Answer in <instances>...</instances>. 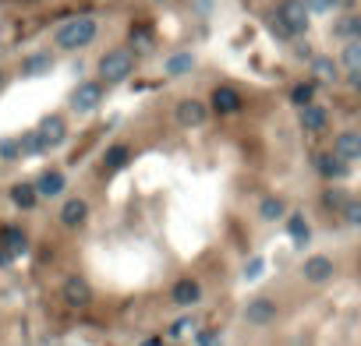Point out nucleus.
<instances>
[{
	"instance_id": "13",
	"label": "nucleus",
	"mask_w": 361,
	"mask_h": 346,
	"mask_svg": "<svg viewBox=\"0 0 361 346\" xmlns=\"http://www.w3.org/2000/svg\"><path fill=\"white\" fill-rule=\"evenodd\" d=\"M301 276H305L308 282H326L329 276H333V258H326V255H312L305 262V269H301Z\"/></svg>"
},
{
	"instance_id": "10",
	"label": "nucleus",
	"mask_w": 361,
	"mask_h": 346,
	"mask_svg": "<svg viewBox=\"0 0 361 346\" xmlns=\"http://www.w3.org/2000/svg\"><path fill=\"white\" fill-rule=\"evenodd\" d=\"M170 300H174L177 307H195V304L202 300V287H198L195 279H177L174 290H170Z\"/></svg>"
},
{
	"instance_id": "33",
	"label": "nucleus",
	"mask_w": 361,
	"mask_h": 346,
	"mask_svg": "<svg viewBox=\"0 0 361 346\" xmlns=\"http://www.w3.org/2000/svg\"><path fill=\"white\" fill-rule=\"evenodd\" d=\"M301 4H305L308 11H329V8H333V0H301Z\"/></svg>"
},
{
	"instance_id": "4",
	"label": "nucleus",
	"mask_w": 361,
	"mask_h": 346,
	"mask_svg": "<svg viewBox=\"0 0 361 346\" xmlns=\"http://www.w3.org/2000/svg\"><path fill=\"white\" fill-rule=\"evenodd\" d=\"M60 297H64L68 307H89L93 304V287H89L82 276H68L64 287H60Z\"/></svg>"
},
{
	"instance_id": "36",
	"label": "nucleus",
	"mask_w": 361,
	"mask_h": 346,
	"mask_svg": "<svg viewBox=\"0 0 361 346\" xmlns=\"http://www.w3.org/2000/svg\"><path fill=\"white\" fill-rule=\"evenodd\" d=\"M185 329H192V322H188V318H185V322H177V325H174L170 332H174V336H180V332H185Z\"/></svg>"
},
{
	"instance_id": "5",
	"label": "nucleus",
	"mask_w": 361,
	"mask_h": 346,
	"mask_svg": "<svg viewBox=\"0 0 361 346\" xmlns=\"http://www.w3.org/2000/svg\"><path fill=\"white\" fill-rule=\"evenodd\" d=\"M100 103H103V85H100V81H82V85L71 92V106H75L78 113H93Z\"/></svg>"
},
{
	"instance_id": "34",
	"label": "nucleus",
	"mask_w": 361,
	"mask_h": 346,
	"mask_svg": "<svg viewBox=\"0 0 361 346\" xmlns=\"http://www.w3.org/2000/svg\"><path fill=\"white\" fill-rule=\"evenodd\" d=\"M259 272H262V258H252L245 265V279H259Z\"/></svg>"
},
{
	"instance_id": "9",
	"label": "nucleus",
	"mask_w": 361,
	"mask_h": 346,
	"mask_svg": "<svg viewBox=\"0 0 361 346\" xmlns=\"http://www.w3.org/2000/svg\"><path fill=\"white\" fill-rule=\"evenodd\" d=\"M273 318H277V304L269 300V297L248 300V307H245V322H248V325H269Z\"/></svg>"
},
{
	"instance_id": "38",
	"label": "nucleus",
	"mask_w": 361,
	"mask_h": 346,
	"mask_svg": "<svg viewBox=\"0 0 361 346\" xmlns=\"http://www.w3.org/2000/svg\"><path fill=\"white\" fill-rule=\"evenodd\" d=\"M0 85H4V71H0Z\"/></svg>"
},
{
	"instance_id": "16",
	"label": "nucleus",
	"mask_w": 361,
	"mask_h": 346,
	"mask_svg": "<svg viewBox=\"0 0 361 346\" xmlns=\"http://www.w3.org/2000/svg\"><path fill=\"white\" fill-rule=\"evenodd\" d=\"M50 68H53V57H50V53H33V57L21 60V75H28V78L46 75Z\"/></svg>"
},
{
	"instance_id": "22",
	"label": "nucleus",
	"mask_w": 361,
	"mask_h": 346,
	"mask_svg": "<svg viewBox=\"0 0 361 346\" xmlns=\"http://www.w3.org/2000/svg\"><path fill=\"white\" fill-rule=\"evenodd\" d=\"M192 68H195V57H192V53H174V57L167 60V75H174V78L188 75Z\"/></svg>"
},
{
	"instance_id": "28",
	"label": "nucleus",
	"mask_w": 361,
	"mask_h": 346,
	"mask_svg": "<svg viewBox=\"0 0 361 346\" xmlns=\"http://www.w3.org/2000/svg\"><path fill=\"white\" fill-rule=\"evenodd\" d=\"M322 205H326V209H347V198H344L340 187H329V191L322 195Z\"/></svg>"
},
{
	"instance_id": "23",
	"label": "nucleus",
	"mask_w": 361,
	"mask_h": 346,
	"mask_svg": "<svg viewBox=\"0 0 361 346\" xmlns=\"http://www.w3.org/2000/svg\"><path fill=\"white\" fill-rule=\"evenodd\" d=\"M340 60H344V68H347V71H354V75L361 78V39L347 43V46H344V57H340Z\"/></svg>"
},
{
	"instance_id": "2",
	"label": "nucleus",
	"mask_w": 361,
	"mask_h": 346,
	"mask_svg": "<svg viewBox=\"0 0 361 346\" xmlns=\"http://www.w3.org/2000/svg\"><path fill=\"white\" fill-rule=\"evenodd\" d=\"M135 71V53L124 50V46H117V50H107L100 57V78L117 85V81H128V75Z\"/></svg>"
},
{
	"instance_id": "20",
	"label": "nucleus",
	"mask_w": 361,
	"mask_h": 346,
	"mask_svg": "<svg viewBox=\"0 0 361 346\" xmlns=\"http://www.w3.org/2000/svg\"><path fill=\"white\" fill-rule=\"evenodd\" d=\"M312 75H315L319 81H337L340 68H337L333 57H315V60H312Z\"/></svg>"
},
{
	"instance_id": "18",
	"label": "nucleus",
	"mask_w": 361,
	"mask_h": 346,
	"mask_svg": "<svg viewBox=\"0 0 361 346\" xmlns=\"http://www.w3.org/2000/svg\"><path fill=\"white\" fill-rule=\"evenodd\" d=\"M315 166H319V173H322V177H344V173H347V163H344V160H337L333 152L315 155Z\"/></svg>"
},
{
	"instance_id": "26",
	"label": "nucleus",
	"mask_w": 361,
	"mask_h": 346,
	"mask_svg": "<svg viewBox=\"0 0 361 346\" xmlns=\"http://www.w3.org/2000/svg\"><path fill=\"white\" fill-rule=\"evenodd\" d=\"M259 215L266 219V223H273V219H280V215H284V202H280V198H262Z\"/></svg>"
},
{
	"instance_id": "17",
	"label": "nucleus",
	"mask_w": 361,
	"mask_h": 346,
	"mask_svg": "<svg viewBox=\"0 0 361 346\" xmlns=\"http://www.w3.org/2000/svg\"><path fill=\"white\" fill-rule=\"evenodd\" d=\"M128 160H131V148H128V145H113V148H107L103 170H107V173H117V170L128 166Z\"/></svg>"
},
{
	"instance_id": "37",
	"label": "nucleus",
	"mask_w": 361,
	"mask_h": 346,
	"mask_svg": "<svg viewBox=\"0 0 361 346\" xmlns=\"http://www.w3.org/2000/svg\"><path fill=\"white\" fill-rule=\"evenodd\" d=\"M142 346H163V343H160V339H145Z\"/></svg>"
},
{
	"instance_id": "6",
	"label": "nucleus",
	"mask_w": 361,
	"mask_h": 346,
	"mask_svg": "<svg viewBox=\"0 0 361 346\" xmlns=\"http://www.w3.org/2000/svg\"><path fill=\"white\" fill-rule=\"evenodd\" d=\"M280 18L287 21V28L297 36V32H308V8L301 0H284L280 4Z\"/></svg>"
},
{
	"instance_id": "1",
	"label": "nucleus",
	"mask_w": 361,
	"mask_h": 346,
	"mask_svg": "<svg viewBox=\"0 0 361 346\" xmlns=\"http://www.w3.org/2000/svg\"><path fill=\"white\" fill-rule=\"evenodd\" d=\"M96 32H100V25H96V18H89V15H78V18H68L64 25L57 28V46L60 50H82V46H89L96 39Z\"/></svg>"
},
{
	"instance_id": "19",
	"label": "nucleus",
	"mask_w": 361,
	"mask_h": 346,
	"mask_svg": "<svg viewBox=\"0 0 361 346\" xmlns=\"http://www.w3.org/2000/svg\"><path fill=\"white\" fill-rule=\"evenodd\" d=\"M333 32H337L340 39H347V43L361 39V15H347V18H340V21L333 25Z\"/></svg>"
},
{
	"instance_id": "7",
	"label": "nucleus",
	"mask_w": 361,
	"mask_h": 346,
	"mask_svg": "<svg viewBox=\"0 0 361 346\" xmlns=\"http://www.w3.org/2000/svg\"><path fill=\"white\" fill-rule=\"evenodd\" d=\"M205 117H209V110L198 99H180L177 103V124H180V128H202Z\"/></svg>"
},
{
	"instance_id": "35",
	"label": "nucleus",
	"mask_w": 361,
	"mask_h": 346,
	"mask_svg": "<svg viewBox=\"0 0 361 346\" xmlns=\"http://www.w3.org/2000/svg\"><path fill=\"white\" fill-rule=\"evenodd\" d=\"M198 346H220V336L216 332H202L198 336Z\"/></svg>"
},
{
	"instance_id": "30",
	"label": "nucleus",
	"mask_w": 361,
	"mask_h": 346,
	"mask_svg": "<svg viewBox=\"0 0 361 346\" xmlns=\"http://www.w3.org/2000/svg\"><path fill=\"white\" fill-rule=\"evenodd\" d=\"M344 215H347V223H351V227H361V202H347Z\"/></svg>"
},
{
	"instance_id": "31",
	"label": "nucleus",
	"mask_w": 361,
	"mask_h": 346,
	"mask_svg": "<svg viewBox=\"0 0 361 346\" xmlns=\"http://www.w3.org/2000/svg\"><path fill=\"white\" fill-rule=\"evenodd\" d=\"M18 145H21L25 152H43V145H39V135H36V131H28V135H25Z\"/></svg>"
},
{
	"instance_id": "12",
	"label": "nucleus",
	"mask_w": 361,
	"mask_h": 346,
	"mask_svg": "<svg viewBox=\"0 0 361 346\" xmlns=\"http://www.w3.org/2000/svg\"><path fill=\"white\" fill-rule=\"evenodd\" d=\"M89 219V205L82 202V198H68L64 205H60V223H64L68 230H75V227H82Z\"/></svg>"
},
{
	"instance_id": "25",
	"label": "nucleus",
	"mask_w": 361,
	"mask_h": 346,
	"mask_svg": "<svg viewBox=\"0 0 361 346\" xmlns=\"http://www.w3.org/2000/svg\"><path fill=\"white\" fill-rule=\"evenodd\" d=\"M287 233H290L297 244H308V237H312L308 223H305V219H301V215H290V219H287Z\"/></svg>"
},
{
	"instance_id": "15",
	"label": "nucleus",
	"mask_w": 361,
	"mask_h": 346,
	"mask_svg": "<svg viewBox=\"0 0 361 346\" xmlns=\"http://www.w3.org/2000/svg\"><path fill=\"white\" fill-rule=\"evenodd\" d=\"M297 120H301V128H305L308 135H322V131H326V110H322V106H315V103L301 110V113H297Z\"/></svg>"
},
{
	"instance_id": "11",
	"label": "nucleus",
	"mask_w": 361,
	"mask_h": 346,
	"mask_svg": "<svg viewBox=\"0 0 361 346\" xmlns=\"http://www.w3.org/2000/svg\"><path fill=\"white\" fill-rule=\"evenodd\" d=\"M209 103H213V110H216L220 117L241 110V96H237L230 85H216V88H213V96H209Z\"/></svg>"
},
{
	"instance_id": "24",
	"label": "nucleus",
	"mask_w": 361,
	"mask_h": 346,
	"mask_svg": "<svg viewBox=\"0 0 361 346\" xmlns=\"http://www.w3.org/2000/svg\"><path fill=\"white\" fill-rule=\"evenodd\" d=\"M312 99H315V85H312V81H305V85H294V88H290V103H294L297 110L312 106Z\"/></svg>"
},
{
	"instance_id": "21",
	"label": "nucleus",
	"mask_w": 361,
	"mask_h": 346,
	"mask_svg": "<svg viewBox=\"0 0 361 346\" xmlns=\"http://www.w3.org/2000/svg\"><path fill=\"white\" fill-rule=\"evenodd\" d=\"M11 202H15L18 209H33V205L39 202L36 184H15V187H11Z\"/></svg>"
},
{
	"instance_id": "27",
	"label": "nucleus",
	"mask_w": 361,
	"mask_h": 346,
	"mask_svg": "<svg viewBox=\"0 0 361 346\" xmlns=\"http://www.w3.org/2000/svg\"><path fill=\"white\" fill-rule=\"evenodd\" d=\"M4 244H8V251H11V255H25V233L21 230H15V227H8L4 230Z\"/></svg>"
},
{
	"instance_id": "8",
	"label": "nucleus",
	"mask_w": 361,
	"mask_h": 346,
	"mask_svg": "<svg viewBox=\"0 0 361 346\" xmlns=\"http://www.w3.org/2000/svg\"><path fill=\"white\" fill-rule=\"evenodd\" d=\"M333 155H337V160H344V163L361 160V131H340L333 138Z\"/></svg>"
},
{
	"instance_id": "3",
	"label": "nucleus",
	"mask_w": 361,
	"mask_h": 346,
	"mask_svg": "<svg viewBox=\"0 0 361 346\" xmlns=\"http://www.w3.org/2000/svg\"><path fill=\"white\" fill-rule=\"evenodd\" d=\"M36 135H39L43 152H50V148H57L60 142L68 138V124H64V117H43L39 128H36Z\"/></svg>"
},
{
	"instance_id": "32",
	"label": "nucleus",
	"mask_w": 361,
	"mask_h": 346,
	"mask_svg": "<svg viewBox=\"0 0 361 346\" xmlns=\"http://www.w3.org/2000/svg\"><path fill=\"white\" fill-rule=\"evenodd\" d=\"M18 142H11V138H4V142H0V160H15V155H18Z\"/></svg>"
},
{
	"instance_id": "14",
	"label": "nucleus",
	"mask_w": 361,
	"mask_h": 346,
	"mask_svg": "<svg viewBox=\"0 0 361 346\" xmlns=\"http://www.w3.org/2000/svg\"><path fill=\"white\" fill-rule=\"evenodd\" d=\"M60 191H64V173H60V170L39 173V180H36V195L39 198H57Z\"/></svg>"
},
{
	"instance_id": "29",
	"label": "nucleus",
	"mask_w": 361,
	"mask_h": 346,
	"mask_svg": "<svg viewBox=\"0 0 361 346\" xmlns=\"http://www.w3.org/2000/svg\"><path fill=\"white\" fill-rule=\"evenodd\" d=\"M269 28H273V32H277L280 39H290V36H294L290 28H287V21L280 18V11H273V15H269Z\"/></svg>"
}]
</instances>
